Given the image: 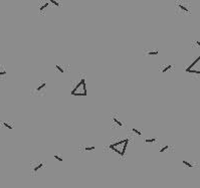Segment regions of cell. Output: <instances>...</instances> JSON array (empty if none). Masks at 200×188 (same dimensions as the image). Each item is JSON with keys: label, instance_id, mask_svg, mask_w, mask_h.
Instances as JSON below:
<instances>
[{"label": "cell", "instance_id": "1", "mask_svg": "<svg viewBox=\"0 0 200 188\" xmlns=\"http://www.w3.org/2000/svg\"><path fill=\"white\" fill-rule=\"evenodd\" d=\"M130 140L129 139H124V140H121L119 142L113 143L109 146V148L111 149L112 151L116 152L117 154H119L121 157H124L126 154V150H127V146L129 144Z\"/></svg>", "mask_w": 200, "mask_h": 188}, {"label": "cell", "instance_id": "2", "mask_svg": "<svg viewBox=\"0 0 200 188\" xmlns=\"http://www.w3.org/2000/svg\"><path fill=\"white\" fill-rule=\"evenodd\" d=\"M71 95L75 97H85L88 95L87 84H85V77H81L79 82H77V86H75V89L71 92Z\"/></svg>", "mask_w": 200, "mask_h": 188}, {"label": "cell", "instance_id": "3", "mask_svg": "<svg viewBox=\"0 0 200 188\" xmlns=\"http://www.w3.org/2000/svg\"><path fill=\"white\" fill-rule=\"evenodd\" d=\"M199 61H200V57L198 55L196 57L195 61H193V63L189 65L188 67L185 69L186 73H195V75H200V69H199Z\"/></svg>", "mask_w": 200, "mask_h": 188}, {"label": "cell", "instance_id": "4", "mask_svg": "<svg viewBox=\"0 0 200 188\" xmlns=\"http://www.w3.org/2000/svg\"><path fill=\"white\" fill-rule=\"evenodd\" d=\"M44 165L43 162H35V163H32L31 166H30V171H31L32 174H36L38 171H39L40 168H42Z\"/></svg>", "mask_w": 200, "mask_h": 188}, {"label": "cell", "instance_id": "5", "mask_svg": "<svg viewBox=\"0 0 200 188\" xmlns=\"http://www.w3.org/2000/svg\"><path fill=\"white\" fill-rule=\"evenodd\" d=\"M176 7H178V8H179L183 13H187V14H189V13H190V9L188 8V7L186 6L184 3H182V2H176Z\"/></svg>", "mask_w": 200, "mask_h": 188}, {"label": "cell", "instance_id": "6", "mask_svg": "<svg viewBox=\"0 0 200 188\" xmlns=\"http://www.w3.org/2000/svg\"><path fill=\"white\" fill-rule=\"evenodd\" d=\"M46 86H47V83H46V82H40L39 84H38V86L35 88V90H34V91H35L37 94H39V93L43 92V91L45 90Z\"/></svg>", "mask_w": 200, "mask_h": 188}, {"label": "cell", "instance_id": "7", "mask_svg": "<svg viewBox=\"0 0 200 188\" xmlns=\"http://www.w3.org/2000/svg\"><path fill=\"white\" fill-rule=\"evenodd\" d=\"M144 55H159V49H147V50H144Z\"/></svg>", "mask_w": 200, "mask_h": 188}, {"label": "cell", "instance_id": "8", "mask_svg": "<svg viewBox=\"0 0 200 188\" xmlns=\"http://www.w3.org/2000/svg\"><path fill=\"white\" fill-rule=\"evenodd\" d=\"M111 119H112L113 123L115 124V125L119 126V127H122V126H123V122H122L121 120L118 119V118L116 117V116H112V118H111Z\"/></svg>", "mask_w": 200, "mask_h": 188}, {"label": "cell", "instance_id": "9", "mask_svg": "<svg viewBox=\"0 0 200 188\" xmlns=\"http://www.w3.org/2000/svg\"><path fill=\"white\" fill-rule=\"evenodd\" d=\"M173 67V65H163V67H160V71L162 73H167L168 71H170L171 69Z\"/></svg>", "mask_w": 200, "mask_h": 188}, {"label": "cell", "instance_id": "10", "mask_svg": "<svg viewBox=\"0 0 200 188\" xmlns=\"http://www.w3.org/2000/svg\"><path fill=\"white\" fill-rule=\"evenodd\" d=\"M48 6H49V1H46V2H44L43 4H40L39 5V11L40 12H43L44 9L47 8Z\"/></svg>", "mask_w": 200, "mask_h": 188}, {"label": "cell", "instance_id": "11", "mask_svg": "<svg viewBox=\"0 0 200 188\" xmlns=\"http://www.w3.org/2000/svg\"><path fill=\"white\" fill-rule=\"evenodd\" d=\"M1 125L2 126H4L5 128H8L9 130H12L13 128V126H12V124L11 123H9V122H6V121H4V122H1Z\"/></svg>", "mask_w": 200, "mask_h": 188}, {"label": "cell", "instance_id": "12", "mask_svg": "<svg viewBox=\"0 0 200 188\" xmlns=\"http://www.w3.org/2000/svg\"><path fill=\"white\" fill-rule=\"evenodd\" d=\"M54 69H55V71H59V73H65V69H63V65H55Z\"/></svg>", "mask_w": 200, "mask_h": 188}, {"label": "cell", "instance_id": "13", "mask_svg": "<svg viewBox=\"0 0 200 188\" xmlns=\"http://www.w3.org/2000/svg\"><path fill=\"white\" fill-rule=\"evenodd\" d=\"M6 73H7V71H6V69H5V67L0 65V77H5Z\"/></svg>", "mask_w": 200, "mask_h": 188}, {"label": "cell", "instance_id": "14", "mask_svg": "<svg viewBox=\"0 0 200 188\" xmlns=\"http://www.w3.org/2000/svg\"><path fill=\"white\" fill-rule=\"evenodd\" d=\"M182 163H183V165L187 166L188 168H193V164H192L191 162H189V161H187V160H183V161H182Z\"/></svg>", "mask_w": 200, "mask_h": 188}, {"label": "cell", "instance_id": "15", "mask_svg": "<svg viewBox=\"0 0 200 188\" xmlns=\"http://www.w3.org/2000/svg\"><path fill=\"white\" fill-rule=\"evenodd\" d=\"M157 141V138H145L144 143H154Z\"/></svg>", "mask_w": 200, "mask_h": 188}, {"label": "cell", "instance_id": "16", "mask_svg": "<svg viewBox=\"0 0 200 188\" xmlns=\"http://www.w3.org/2000/svg\"><path fill=\"white\" fill-rule=\"evenodd\" d=\"M169 148H170V146H169V145H165V146H163V147H162V148L159 149V152H161V153L166 152V151H168V150H169Z\"/></svg>", "mask_w": 200, "mask_h": 188}, {"label": "cell", "instance_id": "17", "mask_svg": "<svg viewBox=\"0 0 200 188\" xmlns=\"http://www.w3.org/2000/svg\"><path fill=\"white\" fill-rule=\"evenodd\" d=\"M132 132H134L138 136H142V135H143V133H142L141 131H139V130H137L136 128H132Z\"/></svg>", "mask_w": 200, "mask_h": 188}, {"label": "cell", "instance_id": "18", "mask_svg": "<svg viewBox=\"0 0 200 188\" xmlns=\"http://www.w3.org/2000/svg\"><path fill=\"white\" fill-rule=\"evenodd\" d=\"M94 150H96V147H95V146L85 147V151H94Z\"/></svg>", "mask_w": 200, "mask_h": 188}, {"label": "cell", "instance_id": "19", "mask_svg": "<svg viewBox=\"0 0 200 188\" xmlns=\"http://www.w3.org/2000/svg\"><path fill=\"white\" fill-rule=\"evenodd\" d=\"M54 159H56L59 162H63V158H61V156H59V155H57V154L54 155Z\"/></svg>", "mask_w": 200, "mask_h": 188}, {"label": "cell", "instance_id": "20", "mask_svg": "<svg viewBox=\"0 0 200 188\" xmlns=\"http://www.w3.org/2000/svg\"><path fill=\"white\" fill-rule=\"evenodd\" d=\"M194 45L196 46V47H199L200 46V41L198 39H196L195 41H194Z\"/></svg>", "mask_w": 200, "mask_h": 188}]
</instances>
